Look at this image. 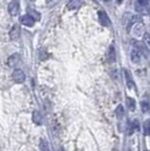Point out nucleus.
I'll return each instance as SVG.
<instances>
[{
	"label": "nucleus",
	"instance_id": "nucleus-13",
	"mask_svg": "<svg viewBox=\"0 0 150 151\" xmlns=\"http://www.w3.org/2000/svg\"><path fill=\"white\" fill-rule=\"evenodd\" d=\"M126 106H128V108H129L130 111H134V109H136V101H134L133 98L128 97V98H126Z\"/></svg>",
	"mask_w": 150,
	"mask_h": 151
},
{
	"label": "nucleus",
	"instance_id": "nucleus-11",
	"mask_svg": "<svg viewBox=\"0 0 150 151\" xmlns=\"http://www.w3.org/2000/svg\"><path fill=\"white\" fill-rule=\"evenodd\" d=\"M107 60H108L110 62H114V61H115V49H114V46H113V45H111V46H110V49H108Z\"/></svg>",
	"mask_w": 150,
	"mask_h": 151
},
{
	"label": "nucleus",
	"instance_id": "nucleus-16",
	"mask_svg": "<svg viewBox=\"0 0 150 151\" xmlns=\"http://www.w3.org/2000/svg\"><path fill=\"white\" fill-rule=\"evenodd\" d=\"M141 106H142V109H144V113H147V112L149 111V105H148L147 101H142V103H141Z\"/></svg>",
	"mask_w": 150,
	"mask_h": 151
},
{
	"label": "nucleus",
	"instance_id": "nucleus-7",
	"mask_svg": "<svg viewBox=\"0 0 150 151\" xmlns=\"http://www.w3.org/2000/svg\"><path fill=\"white\" fill-rule=\"evenodd\" d=\"M131 60H132V62H134V63H138L141 60V52H140V50L138 49L137 46L133 47L131 51Z\"/></svg>",
	"mask_w": 150,
	"mask_h": 151
},
{
	"label": "nucleus",
	"instance_id": "nucleus-2",
	"mask_svg": "<svg viewBox=\"0 0 150 151\" xmlns=\"http://www.w3.org/2000/svg\"><path fill=\"white\" fill-rule=\"evenodd\" d=\"M8 12L10 14V16H17L19 14V2L18 0H13L9 6H8Z\"/></svg>",
	"mask_w": 150,
	"mask_h": 151
},
{
	"label": "nucleus",
	"instance_id": "nucleus-10",
	"mask_svg": "<svg viewBox=\"0 0 150 151\" xmlns=\"http://www.w3.org/2000/svg\"><path fill=\"white\" fill-rule=\"evenodd\" d=\"M124 75H125V80H126V85H128V87L131 89L134 87V82L132 80L131 78V75H130V72L128 71V70H124Z\"/></svg>",
	"mask_w": 150,
	"mask_h": 151
},
{
	"label": "nucleus",
	"instance_id": "nucleus-1",
	"mask_svg": "<svg viewBox=\"0 0 150 151\" xmlns=\"http://www.w3.org/2000/svg\"><path fill=\"white\" fill-rule=\"evenodd\" d=\"M25 73L24 71L20 69H15L13 72V80L17 83H22V82L25 81Z\"/></svg>",
	"mask_w": 150,
	"mask_h": 151
},
{
	"label": "nucleus",
	"instance_id": "nucleus-15",
	"mask_svg": "<svg viewBox=\"0 0 150 151\" xmlns=\"http://www.w3.org/2000/svg\"><path fill=\"white\" fill-rule=\"evenodd\" d=\"M149 123H150V121H149V120H147L146 122H144V135H149Z\"/></svg>",
	"mask_w": 150,
	"mask_h": 151
},
{
	"label": "nucleus",
	"instance_id": "nucleus-18",
	"mask_svg": "<svg viewBox=\"0 0 150 151\" xmlns=\"http://www.w3.org/2000/svg\"><path fill=\"white\" fill-rule=\"evenodd\" d=\"M144 43H146V46H147V47H149L150 43H149V34H148V33L144 34Z\"/></svg>",
	"mask_w": 150,
	"mask_h": 151
},
{
	"label": "nucleus",
	"instance_id": "nucleus-12",
	"mask_svg": "<svg viewBox=\"0 0 150 151\" xmlns=\"http://www.w3.org/2000/svg\"><path fill=\"white\" fill-rule=\"evenodd\" d=\"M33 121L36 124H42V115L40 114L38 111H34L33 112Z\"/></svg>",
	"mask_w": 150,
	"mask_h": 151
},
{
	"label": "nucleus",
	"instance_id": "nucleus-19",
	"mask_svg": "<svg viewBox=\"0 0 150 151\" xmlns=\"http://www.w3.org/2000/svg\"><path fill=\"white\" fill-rule=\"evenodd\" d=\"M116 1H118V4H121V2L123 1V0H116Z\"/></svg>",
	"mask_w": 150,
	"mask_h": 151
},
{
	"label": "nucleus",
	"instance_id": "nucleus-14",
	"mask_svg": "<svg viewBox=\"0 0 150 151\" xmlns=\"http://www.w3.org/2000/svg\"><path fill=\"white\" fill-rule=\"evenodd\" d=\"M40 148L42 151H50L49 150V145L44 139H41V141H40Z\"/></svg>",
	"mask_w": 150,
	"mask_h": 151
},
{
	"label": "nucleus",
	"instance_id": "nucleus-17",
	"mask_svg": "<svg viewBox=\"0 0 150 151\" xmlns=\"http://www.w3.org/2000/svg\"><path fill=\"white\" fill-rule=\"evenodd\" d=\"M122 114H123V107L119 106L118 108H116V115H118V117H121Z\"/></svg>",
	"mask_w": 150,
	"mask_h": 151
},
{
	"label": "nucleus",
	"instance_id": "nucleus-20",
	"mask_svg": "<svg viewBox=\"0 0 150 151\" xmlns=\"http://www.w3.org/2000/svg\"><path fill=\"white\" fill-rule=\"evenodd\" d=\"M30 1H35V0H30Z\"/></svg>",
	"mask_w": 150,
	"mask_h": 151
},
{
	"label": "nucleus",
	"instance_id": "nucleus-5",
	"mask_svg": "<svg viewBox=\"0 0 150 151\" xmlns=\"http://www.w3.org/2000/svg\"><path fill=\"white\" fill-rule=\"evenodd\" d=\"M35 23V19L30 15H24L20 17V24H23L26 27H32Z\"/></svg>",
	"mask_w": 150,
	"mask_h": 151
},
{
	"label": "nucleus",
	"instance_id": "nucleus-21",
	"mask_svg": "<svg viewBox=\"0 0 150 151\" xmlns=\"http://www.w3.org/2000/svg\"><path fill=\"white\" fill-rule=\"evenodd\" d=\"M105 1H110V0H105Z\"/></svg>",
	"mask_w": 150,
	"mask_h": 151
},
{
	"label": "nucleus",
	"instance_id": "nucleus-6",
	"mask_svg": "<svg viewBox=\"0 0 150 151\" xmlns=\"http://www.w3.org/2000/svg\"><path fill=\"white\" fill-rule=\"evenodd\" d=\"M82 5V0H69L67 4V8L69 10H76L79 9Z\"/></svg>",
	"mask_w": 150,
	"mask_h": 151
},
{
	"label": "nucleus",
	"instance_id": "nucleus-9",
	"mask_svg": "<svg viewBox=\"0 0 150 151\" xmlns=\"http://www.w3.org/2000/svg\"><path fill=\"white\" fill-rule=\"evenodd\" d=\"M148 6V0H138L137 2H136V9H137V12H144V9L147 8Z\"/></svg>",
	"mask_w": 150,
	"mask_h": 151
},
{
	"label": "nucleus",
	"instance_id": "nucleus-4",
	"mask_svg": "<svg viewBox=\"0 0 150 151\" xmlns=\"http://www.w3.org/2000/svg\"><path fill=\"white\" fill-rule=\"evenodd\" d=\"M9 36H10V40H12V41L18 40L19 36H20V27H19V25L15 24V25L12 27V29L9 32Z\"/></svg>",
	"mask_w": 150,
	"mask_h": 151
},
{
	"label": "nucleus",
	"instance_id": "nucleus-3",
	"mask_svg": "<svg viewBox=\"0 0 150 151\" xmlns=\"http://www.w3.org/2000/svg\"><path fill=\"white\" fill-rule=\"evenodd\" d=\"M98 19H100V24L103 26H105V27L111 25V20L108 18V15H107L105 12H103V10H100V12H98Z\"/></svg>",
	"mask_w": 150,
	"mask_h": 151
},
{
	"label": "nucleus",
	"instance_id": "nucleus-8",
	"mask_svg": "<svg viewBox=\"0 0 150 151\" xmlns=\"http://www.w3.org/2000/svg\"><path fill=\"white\" fill-rule=\"evenodd\" d=\"M20 61V57H19L18 53H15L13 55H10L9 59H8V65L9 67H15V65H17Z\"/></svg>",
	"mask_w": 150,
	"mask_h": 151
}]
</instances>
